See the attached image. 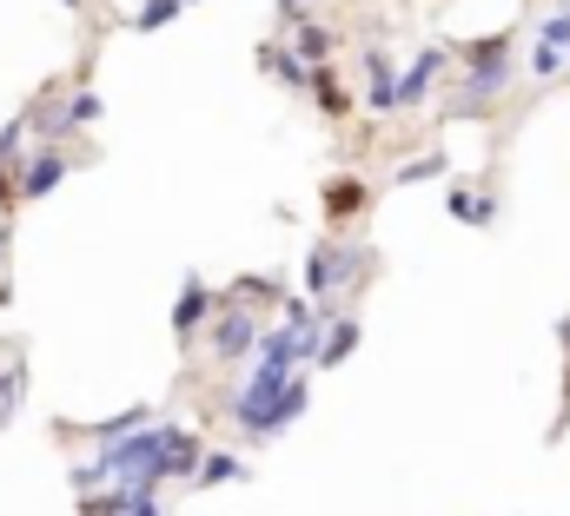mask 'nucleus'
<instances>
[{
	"mask_svg": "<svg viewBox=\"0 0 570 516\" xmlns=\"http://www.w3.org/2000/svg\"><path fill=\"white\" fill-rule=\"evenodd\" d=\"M305 404H312V371H273V365H253V378L226 397L246 444H273L305 417Z\"/></svg>",
	"mask_w": 570,
	"mask_h": 516,
	"instance_id": "1",
	"label": "nucleus"
},
{
	"mask_svg": "<svg viewBox=\"0 0 570 516\" xmlns=\"http://www.w3.org/2000/svg\"><path fill=\"white\" fill-rule=\"evenodd\" d=\"M518 80V60H511V33H484L464 47V80H458V100H451V120H471L484 113L504 87Z\"/></svg>",
	"mask_w": 570,
	"mask_h": 516,
	"instance_id": "2",
	"label": "nucleus"
},
{
	"mask_svg": "<svg viewBox=\"0 0 570 516\" xmlns=\"http://www.w3.org/2000/svg\"><path fill=\"white\" fill-rule=\"evenodd\" d=\"M206 331H213V338H206V345H213V358L239 365V358H253V351H259V331H266V325H259L246 305H219Z\"/></svg>",
	"mask_w": 570,
	"mask_h": 516,
	"instance_id": "3",
	"label": "nucleus"
},
{
	"mask_svg": "<svg viewBox=\"0 0 570 516\" xmlns=\"http://www.w3.org/2000/svg\"><path fill=\"white\" fill-rule=\"evenodd\" d=\"M213 311H219L213 285H206L199 271H186V278H179V298H173V338H179V345H193V338L213 325Z\"/></svg>",
	"mask_w": 570,
	"mask_h": 516,
	"instance_id": "4",
	"label": "nucleus"
},
{
	"mask_svg": "<svg viewBox=\"0 0 570 516\" xmlns=\"http://www.w3.org/2000/svg\"><path fill=\"white\" fill-rule=\"evenodd\" d=\"M444 67H451V53L444 47H419L412 60H405V73H399V113H419L431 93H438V80H444Z\"/></svg>",
	"mask_w": 570,
	"mask_h": 516,
	"instance_id": "5",
	"label": "nucleus"
},
{
	"mask_svg": "<svg viewBox=\"0 0 570 516\" xmlns=\"http://www.w3.org/2000/svg\"><path fill=\"white\" fill-rule=\"evenodd\" d=\"M73 166H67V152H53V146H40L27 166H20V179H13V199H47L60 179H67Z\"/></svg>",
	"mask_w": 570,
	"mask_h": 516,
	"instance_id": "6",
	"label": "nucleus"
},
{
	"mask_svg": "<svg viewBox=\"0 0 570 516\" xmlns=\"http://www.w3.org/2000/svg\"><path fill=\"white\" fill-rule=\"evenodd\" d=\"M305 298L312 305H332V291H338V239H318L312 252H305Z\"/></svg>",
	"mask_w": 570,
	"mask_h": 516,
	"instance_id": "7",
	"label": "nucleus"
},
{
	"mask_svg": "<svg viewBox=\"0 0 570 516\" xmlns=\"http://www.w3.org/2000/svg\"><path fill=\"white\" fill-rule=\"evenodd\" d=\"M365 100H372V113H399V67L379 47L365 53Z\"/></svg>",
	"mask_w": 570,
	"mask_h": 516,
	"instance_id": "8",
	"label": "nucleus"
},
{
	"mask_svg": "<svg viewBox=\"0 0 570 516\" xmlns=\"http://www.w3.org/2000/svg\"><path fill=\"white\" fill-rule=\"evenodd\" d=\"M259 73H273V80L292 87V93H312V67H305L292 47H273V40H266V47H259Z\"/></svg>",
	"mask_w": 570,
	"mask_h": 516,
	"instance_id": "9",
	"label": "nucleus"
},
{
	"mask_svg": "<svg viewBox=\"0 0 570 516\" xmlns=\"http://www.w3.org/2000/svg\"><path fill=\"white\" fill-rule=\"evenodd\" d=\"M358 338H365V331H358V318H325V338H318V365H325V371H332V365H345V358L358 351Z\"/></svg>",
	"mask_w": 570,
	"mask_h": 516,
	"instance_id": "10",
	"label": "nucleus"
},
{
	"mask_svg": "<svg viewBox=\"0 0 570 516\" xmlns=\"http://www.w3.org/2000/svg\"><path fill=\"white\" fill-rule=\"evenodd\" d=\"M365 206H372L365 179H332V186H325V219H332V226H345V219L365 212Z\"/></svg>",
	"mask_w": 570,
	"mask_h": 516,
	"instance_id": "11",
	"label": "nucleus"
},
{
	"mask_svg": "<svg viewBox=\"0 0 570 516\" xmlns=\"http://www.w3.org/2000/svg\"><path fill=\"white\" fill-rule=\"evenodd\" d=\"M239 477H246V464H239L233 450H206V457H199V470H193V484H199V490H219V484H239Z\"/></svg>",
	"mask_w": 570,
	"mask_h": 516,
	"instance_id": "12",
	"label": "nucleus"
},
{
	"mask_svg": "<svg viewBox=\"0 0 570 516\" xmlns=\"http://www.w3.org/2000/svg\"><path fill=\"white\" fill-rule=\"evenodd\" d=\"M451 219H471V226H498V206H491V192H471V186H451Z\"/></svg>",
	"mask_w": 570,
	"mask_h": 516,
	"instance_id": "13",
	"label": "nucleus"
},
{
	"mask_svg": "<svg viewBox=\"0 0 570 516\" xmlns=\"http://www.w3.org/2000/svg\"><path fill=\"white\" fill-rule=\"evenodd\" d=\"M226 305H246V311H253V305H285V285H279V278H266V271H253V278H239V285H233V298H226Z\"/></svg>",
	"mask_w": 570,
	"mask_h": 516,
	"instance_id": "14",
	"label": "nucleus"
},
{
	"mask_svg": "<svg viewBox=\"0 0 570 516\" xmlns=\"http://www.w3.org/2000/svg\"><path fill=\"white\" fill-rule=\"evenodd\" d=\"M292 53H298L305 67H325V60H332V33L312 27V20H298V27H292Z\"/></svg>",
	"mask_w": 570,
	"mask_h": 516,
	"instance_id": "15",
	"label": "nucleus"
},
{
	"mask_svg": "<svg viewBox=\"0 0 570 516\" xmlns=\"http://www.w3.org/2000/svg\"><path fill=\"white\" fill-rule=\"evenodd\" d=\"M312 100H318L325 120H345V113H352V100L338 93V73H332V67H312Z\"/></svg>",
	"mask_w": 570,
	"mask_h": 516,
	"instance_id": "16",
	"label": "nucleus"
},
{
	"mask_svg": "<svg viewBox=\"0 0 570 516\" xmlns=\"http://www.w3.org/2000/svg\"><path fill=\"white\" fill-rule=\"evenodd\" d=\"M134 430H146V404H134V410H120V417H107L94 437L100 444H120V437H134Z\"/></svg>",
	"mask_w": 570,
	"mask_h": 516,
	"instance_id": "17",
	"label": "nucleus"
},
{
	"mask_svg": "<svg viewBox=\"0 0 570 516\" xmlns=\"http://www.w3.org/2000/svg\"><path fill=\"white\" fill-rule=\"evenodd\" d=\"M538 47H551V53H570V13H564V7L538 20Z\"/></svg>",
	"mask_w": 570,
	"mask_h": 516,
	"instance_id": "18",
	"label": "nucleus"
},
{
	"mask_svg": "<svg viewBox=\"0 0 570 516\" xmlns=\"http://www.w3.org/2000/svg\"><path fill=\"white\" fill-rule=\"evenodd\" d=\"M531 80H564L570 73V53H551V47H531V67H524Z\"/></svg>",
	"mask_w": 570,
	"mask_h": 516,
	"instance_id": "19",
	"label": "nucleus"
},
{
	"mask_svg": "<svg viewBox=\"0 0 570 516\" xmlns=\"http://www.w3.org/2000/svg\"><path fill=\"white\" fill-rule=\"evenodd\" d=\"M438 172H444V152H419V159H405L392 179H399V186H419V179H438Z\"/></svg>",
	"mask_w": 570,
	"mask_h": 516,
	"instance_id": "20",
	"label": "nucleus"
},
{
	"mask_svg": "<svg viewBox=\"0 0 570 516\" xmlns=\"http://www.w3.org/2000/svg\"><path fill=\"white\" fill-rule=\"evenodd\" d=\"M60 113H67V127L80 132V127H94V120H100V113H107V107H100V93H73V100H67V107H60Z\"/></svg>",
	"mask_w": 570,
	"mask_h": 516,
	"instance_id": "21",
	"label": "nucleus"
},
{
	"mask_svg": "<svg viewBox=\"0 0 570 516\" xmlns=\"http://www.w3.org/2000/svg\"><path fill=\"white\" fill-rule=\"evenodd\" d=\"M173 20H179V0H146L140 13H134V27H140V33H153V27H173Z\"/></svg>",
	"mask_w": 570,
	"mask_h": 516,
	"instance_id": "22",
	"label": "nucleus"
},
{
	"mask_svg": "<svg viewBox=\"0 0 570 516\" xmlns=\"http://www.w3.org/2000/svg\"><path fill=\"white\" fill-rule=\"evenodd\" d=\"M20 139H27V113H20V120H7V127H0V166H7V159H13V152H20Z\"/></svg>",
	"mask_w": 570,
	"mask_h": 516,
	"instance_id": "23",
	"label": "nucleus"
},
{
	"mask_svg": "<svg viewBox=\"0 0 570 516\" xmlns=\"http://www.w3.org/2000/svg\"><path fill=\"white\" fill-rule=\"evenodd\" d=\"M13 404H20V371H7V378H0V424L13 417Z\"/></svg>",
	"mask_w": 570,
	"mask_h": 516,
	"instance_id": "24",
	"label": "nucleus"
},
{
	"mask_svg": "<svg viewBox=\"0 0 570 516\" xmlns=\"http://www.w3.org/2000/svg\"><path fill=\"white\" fill-rule=\"evenodd\" d=\"M7 206H13V179H7V166H0V246H7Z\"/></svg>",
	"mask_w": 570,
	"mask_h": 516,
	"instance_id": "25",
	"label": "nucleus"
},
{
	"mask_svg": "<svg viewBox=\"0 0 570 516\" xmlns=\"http://www.w3.org/2000/svg\"><path fill=\"white\" fill-rule=\"evenodd\" d=\"M279 13H285V27H298L305 20V0H279Z\"/></svg>",
	"mask_w": 570,
	"mask_h": 516,
	"instance_id": "26",
	"label": "nucleus"
},
{
	"mask_svg": "<svg viewBox=\"0 0 570 516\" xmlns=\"http://www.w3.org/2000/svg\"><path fill=\"white\" fill-rule=\"evenodd\" d=\"M558 345H564V351H570V318H564V325H558Z\"/></svg>",
	"mask_w": 570,
	"mask_h": 516,
	"instance_id": "27",
	"label": "nucleus"
},
{
	"mask_svg": "<svg viewBox=\"0 0 570 516\" xmlns=\"http://www.w3.org/2000/svg\"><path fill=\"white\" fill-rule=\"evenodd\" d=\"M564 417H570V378H564Z\"/></svg>",
	"mask_w": 570,
	"mask_h": 516,
	"instance_id": "28",
	"label": "nucleus"
},
{
	"mask_svg": "<svg viewBox=\"0 0 570 516\" xmlns=\"http://www.w3.org/2000/svg\"><path fill=\"white\" fill-rule=\"evenodd\" d=\"M60 7H80V0H60Z\"/></svg>",
	"mask_w": 570,
	"mask_h": 516,
	"instance_id": "29",
	"label": "nucleus"
},
{
	"mask_svg": "<svg viewBox=\"0 0 570 516\" xmlns=\"http://www.w3.org/2000/svg\"><path fill=\"white\" fill-rule=\"evenodd\" d=\"M564 13H570V0H564Z\"/></svg>",
	"mask_w": 570,
	"mask_h": 516,
	"instance_id": "30",
	"label": "nucleus"
},
{
	"mask_svg": "<svg viewBox=\"0 0 570 516\" xmlns=\"http://www.w3.org/2000/svg\"><path fill=\"white\" fill-rule=\"evenodd\" d=\"M179 7H186V0H179Z\"/></svg>",
	"mask_w": 570,
	"mask_h": 516,
	"instance_id": "31",
	"label": "nucleus"
}]
</instances>
